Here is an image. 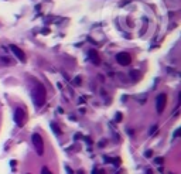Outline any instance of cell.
Masks as SVG:
<instances>
[{"mask_svg": "<svg viewBox=\"0 0 181 174\" xmlns=\"http://www.w3.org/2000/svg\"><path fill=\"white\" fill-rule=\"evenodd\" d=\"M45 95H47V94H45V88L43 85L38 84L34 88V91H33V99H34L35 105L41 106V105L45 102Z\"/></svg>", "mask_w": 181, "mask_h": 174, "instance_id": "6da1fadb", "label": "cell"}, {"mask_svg": "<svg viewBox=\"0 0 181 174\" xmlns=\"http://www.w3.org/2000/svg\"><path fill=\"white\" fill-rule=\"evenodd\" d=\"M31 140H33L34 147H35L37 154H38V156L44 154V140H43V137H41L38 133H34V135H33V137H31Z\"/></svg>", "mask_w": 181, "mask_h": 174, "instance_id": "7a4b0ae2", "label": "cell"}, {"mask_svg": "<svg viewBox=\"0 0 181 174\" xmlns=\"http://www.w3.org/2000/svg\"><path fill=\"white\" fill-rule=\"evenodd\" d=\"M166 103H167V95L166 94H160L157 96V112L161 113L164 108H166Z\"/></svg>", "mask_w": 181, "mask_h": 174, "instance_id": "3957f363", "label": "cell"}, {"mask_svg": "<svg viewBox=\"0 0 181 174\" xmlns=\"http://www.w3.org/2000/svg\"><path fill=\"white\" fill-rule=\"evenodd\" d=\"M116 61L120 65H129L132 62V58H130V55L127 52H120V54L116 55Z\"/></svg>", "mask_w": 181, "mask_h": 174, "instance_id": "277c9868", "label": "cell"}, {"mask_svg": "<svg viewBox=\"0 0 181 174\" xmlns=\"http://www.w3.org/2000/svg\"><path fill=\"white\" fill-rule=\"evenodd\" d=\"M14 120H16V123H17L19 126H23V125H24V112H23V109L16 110V113H14Z\"/></svg>", "mask_w": 181, "mask_h": 174, "instance_id": "5b68a950", "label": "cell"}, {"mask_svg": "<svg viewBox=\"0 0 181 174\" xmlns=\"http://www.w3.org/2000/svg\"><path fill=\"white\" fill-rule=\"evenodd\" d=\"M10 48H12V51H13L14 54H16V57L19 58L20 61H23V62L26 61V55H24V52L21 51V50H20L17 45H10Z\"/></svg>", "mask_w": 181, "mask_h": 174, "instance_id": "8992f818", "label": "cell"}, {"mask_svg": "<svg viewBox=\"0 0 181 174\" xmlns=\"http://www.w3.org/2000/svg\"><path fill=\"white\" fill-rule=\"evenodd\" d=\"M89 57H90V59L95 62V65H99V64H101V59H99V55H98V51H96V50H90V51H89Z\"/></svg>", "mask_w": 181, "mask_h": 174, "instance_id": "52a82bcc", "label": "cell"}, {"mask_svg": "<svg viewBox=\"0 0 181 174\" xmlns=\"http://www.w3.org/2000/svg\"><path fill=\"white\" fill-rule=\"evenodd\" d=\"M92 174H105L104 170H99V168H95L93 171H92Z\"/></svg>", "mask_w": 181, "mask_h": 174, "instance_id": "ba28073f", "label": "cell"}, {"mask_svg": "<svg viewBox=\"0 0 181 174\" xmlns=\"http://www.w3.org/2000/svg\"><path fill=\"white\" fill-rule=\"evenodd\" d=\"M41 174H52V173L47 167H43V171H41Z\"/></svg>", "mask_w": 181, "mask_h": 174, "instance_id": "9c48e42d", "label": "cell"}, {"mask_svg": "<svg viewBox=\"0 0 181 174\" xmlns=\"http://www.w3.org/2000/svg\"><path fill=\"white\" fill-rule=\"evenodd\" d=\"M52 129L55 130V133H58V135H61V130H59L58 128H57V126H55V125H52Z\"/></svg>", "mask_w": 181, "mask_h": 174, "instance_id": "30bf717a", "label": "cell"}, {"mask_svg": "<svg viewBox=\"0 0 181 174\" xmlns=\"http://www.w3.org/2000/svg\"><path fill=\"white\" fill-rule=\"evenodd\" d=\"M120 120H122V115H120V113H117L116 115V122H120Z\"/></svg>", "mask_w": 181, "mask_h": 174, "instance_id": "8fae6325", "label": "cell"}, {"mask_svg": "<svg viewBox=\"0 0 181 174\" xmlns=\"http://www.w3.org/2000/svg\"><path fill=\"white\" fill-rule=\"evenodd\" d=\"M146 156H149V157H150V156H151V150H149V152H146Z\"/></svg>", "mask_w": 181, "mask_h": 174, "instance_id": "7c38bea8", "label": "cell"}]
</instances>
